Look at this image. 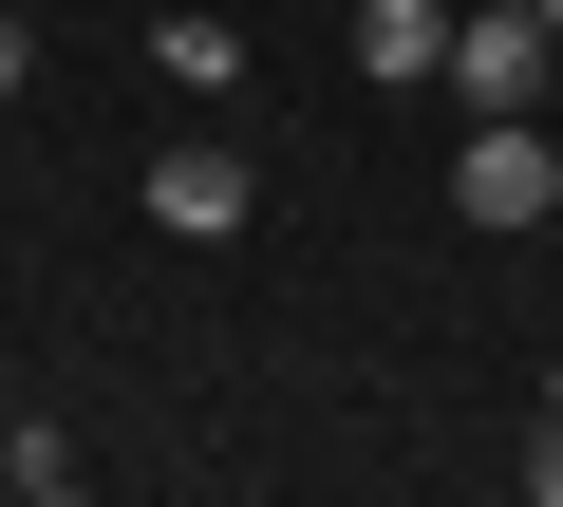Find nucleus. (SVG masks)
Masks as SVG:
<instances>
[{"instance_id": "1", "label": "nucleus", "mask_w": 563, "mask_h": 507, "mask_svg": "<svg viewBox=\"0 0 563 507\" xmlns=\"http://www.w3.org/2000/svg\"><path fill=\"white\" fill-rule=\"evenodd\" d=\"M563 38H544V0H451V95L470 113H544Z\"/></svg>"}, {"instance_id": "2", "label": "nucleus", "mask_w": 563, "mask_h": 507, "mask_svg": "<svg viewBox=\"0 0 563 507\" xmlns=\"http://www.w3.org/2000/svg\"><path fill=\"white\" fill-rule=\"evenodd\" d=\"M451 207H470V225H563V151H544V113H470Z\"/></svg>"}, {"instance_id": "3", "label": "nucleus", "mask_w": 563, "mask_h": 507, "mask_svg": "<svg viewBox=\"0 0 563 507\" xmlns=\"http://www.w3.org/2000/svg\"><path fill=\"white\" fill-rule=\"evenodd\" d=\"M132 207H151V225H169V244H225V225H263V169H244V151H225V132H169V151H151V188H132Z\"/></svg>"}, {"instance_id": "4", "label": "nucleus", "mask_w": 563, "mask_h": 507, "mask_svg": "<svg viewBox=\"0 0 563 507\" xmlns=\"http://www.w3.org/2000/svg\"><path fill=\"white\" fill-rule=\"evenodd\" d=\"M151 76H169L188 113H225V95L263 76V57H244V20H225V0H169V20H151Z\"/></svg>"}, {"instance_id": "5", "label": "nucleus", "mask_w": 563, "mask_h": 507, "mask_svg": "<svg viewBox=\"0 0 563 507\" xmlns=\"http://www.w3.org/2000/svg\"><path fill=\"white\" fill-rule=\"evenodd\" d=\"M357 76H376V95L451 76V0H357Z\"/></svg>"}, {"instance_id": "6", "label": "nucleus", "mask_w": 563, "mask_h": 507, "mask_svg": "<svg viewBox=\"0 0 563 507\" xmlns=\"http://www.w3.org/2000/svg\"><path fill=\"white\" fill-rule=\"evenodd\" d=\"M526 507H563V414H544V432H526Z\"/></svg>"}, {"instance_id": "7", "label": "nucleus", "mask_w": 563, "mask_h": 507, "mask_svg": "<svg viewBox=\"0 0 563 507\" xmlns=\"http://www.w3.org/2000/svg\"><path fill=\"white\" fill-rule=\"evenodd\" d=\"M20 507H95V488H76V470H57V488H20Z\"/></svg>"}, {"instance_id": "8", "label": "nucleus", "mask_w": 563, "mask_h": 507, "mask_svg": "<svg viewBox=\"0 0 563 507\" xmlns=\"http://www.w3.org/2000/svg\"><path fill=\"white\" fill-rule=\"evenodd\" d=\"M544 38H563V0H544Z\"/></svg>"}]
</instances>
